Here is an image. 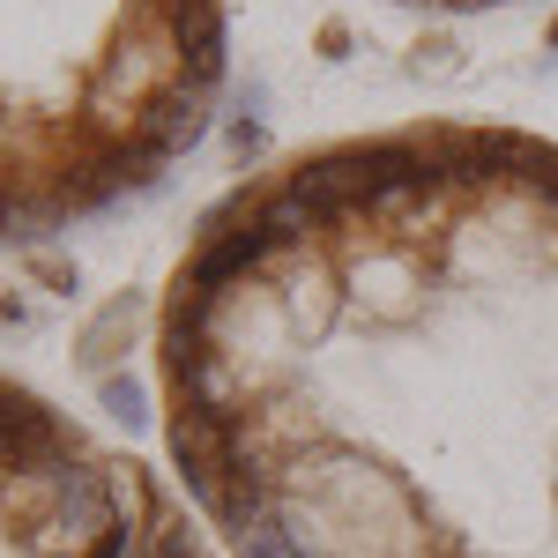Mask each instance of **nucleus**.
<instances>
[{
    "mask_svg": "<svg viewBox=\"0 0 558 558\" xmlns=\"http://www.w3.org/2000/svg\"><path fill=\"white\" fill-rule=\"evenodd\" d=\"M128 558H223V551H216L209 536L186 521V507L165 492V499H157V514H149V529H142V544H134Z\"/></svg>",
    "mask_w": 558,
    "mask_h": 558,
    "instance_id": "nucleus-4",
    "label": "nucleus"
},
{
    "mask_svg": "<svg viewBox=\"0 0 558 558\" xmlns=\"http://www.w3.org/2000/svg\"><path fill=\"white\" fill-rule=\"evenodd\" d=\"M410 8H447V15H462V8H514V0H410Z\"/></svg>",
    "mask_w": 558,
    "mask_h": 558,
    "instance_id": "nucleus-5",
    "label": "nucleus"
},
{
    "mask_svg": "<svg viewBox=\"0 0 558 558\" xmlns=\"http://www.w3.org/2000/svg\"><path fill=\"white\" fill-rule=\"evenodd\" d=\"M165 484L0 373V558H128Z\"/></svg>",
    "mask_w": 558,
    "mask_h": 558,
    "instance_id": "nucleus-3",
    "label": "nucleus"
},
{
    "mask_svg": "<svg viewBox=\"0 0 558 558\" xmlns=\"http://www.w3.org/2000/svg\"><path fill=\"white\" fill-rule=\"evenodd\" d=\"M223 89V0H0V246L172 172Z\"/></svg>",
    "mask_w": 558,
    "mask_h": 558,
    "instance_id": "nucleus-2",
    "label": "nucleus"
},
{
    "mask_svg": "<svg viewBox=\"0 0 558 558\" xmlns=\"http://www.w3.org/2000/svg\"><path fill=\"white\" fill-rule=\"evenodd\" d=\"M223 558H558V142L410 120L216 202L157 305Z\"/></svg>",
    "mask_w": 558,
    "mask_h": 558,
    "instance_id": "nucleus-1",
    "label": "nucleus"
}]
</instances>
